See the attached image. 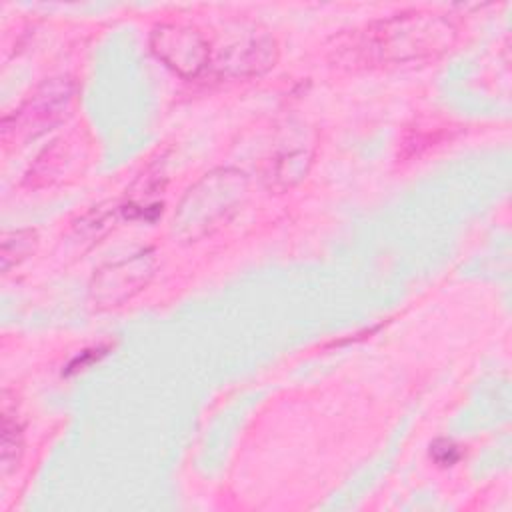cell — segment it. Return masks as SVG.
I'll return each instance as SVG.
<instances>
[{"label": "cell", "instance_id": "6da1fadb", "mask_svg": "<svg viewBox=\"0 0 512 512\" xmlns=\"http://www.w3.org/2000/svg\"><path fill=\"white\" fill-rule=\"evenodd\" d=\"M456 36V26L442 14L402 12L340 36L332 48V60L352 68L418 62L450 50Z\"/></svg>", "mask_w": 512, "mask_h": 512}, {"label": "cell", "instance_id": "7a4b0ae2", "mask_svg": "<svg viewBox=\"0 0 512 512\" xmlns=\"http://www.w3.org/2000/svg\"><path fill=\"white\" fill-rule=\"evenodd\" d=\"M248 176L236 168H216L196 180L178 202L172 234L196 242L222 228L246 202Z\"/></svg>", "mask_w": 512, "mask_h": 512}, {"label": "cell", "instance_id": "3957f363", "mask_svg": "<svg viewBox=\"0 0 512 512\" xmlns=\"http://www.w3.org/2000/svg\"><path fill=\"white\" fill-rule=\"evenodd\" d=\"M210 64L218 74L228 78L262 76L278 60L276 38L252 22H238L224 30L218 44L212 46Z\"/></svg>", "mask_w": 512, "mask_h": 512}, {"label": "cell", "instance_id": "277c9868", "mask_svg": "<svg viewBox=\"0 0 512 512\" xmlns=\"http://www.w3.org/2000/svg\"><path fill=\"white\" fill-rule=\"evenodd\" d=\"M152 54L182 78H198L212 60V48L206 36L182 22H162L150 32Z\"/></svg>", "mask_w": 512, "mask_h": 512}, {"label": "cell", "instance_id": "5b68a950", "mask_svg": "<svg viewBox=\"0 0 512 512\" xmlns=\"http://www.w3.org/2000/svg\"><path fill=\"white\" fill-rule=\"evenodd\" d=\"M156 254L142 250L102 266L90 282V300L98 310L126 304L140 294L156 274Z\"/></svg>", "mask_w": 512, "mask_h": 512}, {"label": "cell", "instance_id": "8992f818", "mask_svg": "<svg viewBox=\"0 0 512 512\" xmlns=\"http://www.w3.org/2000/svg\"><path fill=\"white\" fill-rule=\"evenodd\" d=\"M74 96L76 84L70 76H54L44 80L14 114V128L18 126L32 136L54 128L70 114Z\"/></svg>", "mask_w": 512, "mask_h": 512}, {"label": "cell", "instance_id": "52a82bcc", "mask_svg": "<svg viewBox=\"0 0 512 512\" xmlns=\"http://www.w3.org/2000/svg\"><path fill=\"white\" fill-rule=\"evenodd\" d=\"M2 440H0V464L2 474H10L18 468V462L22 458L24 440H22V426L16 418V412L10 410L6 404L2 408Z\"/></svg>", "mask_w": 512, "mask_h": 512}, {"label": "cell", "instance_id": "ba28073f", "mask_svg": "<svg viewBox=\"0 0 512 512\" xmlns=\"http://www.w3.org/2000/svg\"><path fill=\"white\" fill-rule=\"evenodd\" d=\"M38 244V234L32 228H22V230H12L2 236V246H0V262H2V272L8 274L14 266L24 262Z\"/></svg>", "mask_w": 512, "mask_h": 512}, {"label": "cell", "instance_id": "9c48e42d", "mask_svg": "<svg viewBox=\"0 0 512 512\" xmlns=\"http://www.w3.org/2000/svg\"><path fill=\"white\" fill-rule=\"evenodd\" d=\"M430 456L440 466H452L460 458V448L452 440L440 438V440H434L430 444Z\"/></svg>", "mask_w": 512, "mask_h": 512}]
</instances>
